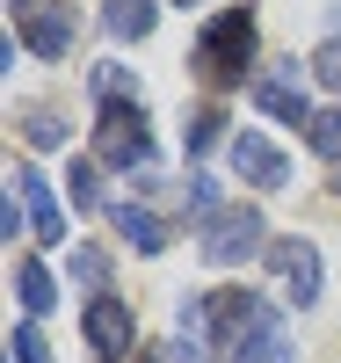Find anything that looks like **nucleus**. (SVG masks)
<instances>
[{"mask_svg": "<svg viewBox=\"0 0 341 363\" xmlns=\"http://www.w3.org/2000/svg\"><path fill=\"white\" fill-rule=\"evenodd\" d=\"M247 58H255V8H225L218 22H203L189 66H196V80H211V87H240V80H247Z\"/></svg>", "mask_w": 341, "mask_h": 363, "instance_id": "nucleus-1", "label": "nucleus"}, {"mask_svg": "<svg viewBox=\"0 0 341 363\" xmlns=\"http://www.w3.org/2000/svg\"><path fill=\"white\" fill-rule=\"evenodd\" d=\"M196 247H203V262L240 269L247 255H262V247H269V225H262V211H255V203H233V211H218V218H203Z\"/></svg>", "mask_w": 341, "mask_h": 363, "instance_id": "nucleus-2", "label": "nucleus"}, {"mask_svg": "<svg viewBox=\"0 0 341 363\" xmlns=\"http://www.w3.org/2000/svg\"><path fill=\"white\" fill-rule=\"evenodd\" d=\"M95 160L102 167H145L152 160V124L138 102H109L95 116Z\"/></svg>", "mask_w": 341, "mask_h": 363, "instance_id": "nucleus-3", "label": "nucleus"}, {"mask_svg": "<svg viewBox=\"0 0 341 363\" xmlns=\"http://www.w3.org/2000/svg\"><path fill=\"white\" fill-rule=\"evenodd\" d=\"M269 269H276V284H284V298H291L298 313H305V306L320 298V247H313L305 233L276 240V247H269Z\"/></svg>", "mask_w": 341, "mask_h": 363, "instance_id": "nucleus-4", "label": "nucleus"}, {"mask_svg": "<svg viewBox=\"0 0 341 363\" xmlns=\"http://www.w3.org/2000/svg\"><path fill=\"white\" fill-rule=\"evenodd\" d=\"M15 22H22V44L37 58H66L73 51V8L66 0H15Z\"/></svg>", "mask_w": 341, "mask_h": 363, "instance_id": "nucleus-5", "label": "nucleus"}, {"mask_svg": "<svg viewBox=\"0 0 341 363\" xmlns=\"http://www.w3.org/2000/svg\"><path fill=\"white\" fill-rule=\"evenodd\" d=\"M80 327H87V349H95V363H123V356H131V342H138V320H131V306H116L109 291H102L95 306L80 313Z\"/></svg>", "mask_w": 341, "mask_h": 363, "instance_id": "nucleus-6", "label": "nucleus"}, {"mask_svg": "<svg viewBox=\"0 0 341 363\" xmlns=\"http://www.w3.org/2000/svg\"><path fill=\"white\" fill-rule=\"evenodd\" d=\"M233 174L240 182H255V189H284V182H291V160L284 153H276V145L269 138H233Z\"/></svg>", "mask_w": 341, "mask_h": 363, "instance_id": "nucleus-7", "label": "nucleus"}, {"mask_svg": "<svg viewBox=\"0 0 341 363\" xmlns=\"http://www.w3.org/2000/svg\"><path fill=\"white\" fill-rule=\"evenodd\" d=\"M15 189H22V203H29V233H37L44 247H51V240H66V211H58L51 182H44L37 167H22V174H15Z\"/></svg>", "mask_w": 341, "mask_h": 363, "instance_id": "nucleus-8", "label": "nucleus"}, {"mask_svg": "<svg viewBox=\"0 0 341 363\" xmlns=\"http://www.w3.org/2000/svg\"><path fill=\"white\" fill-rule=\"evenodd\" d=\"M233 363H291V327H284V313H262Z\"/></svg>", "mask_w": 341, "mask_h": 363, "instance_id": "nucleus-9", "label": "nucleus"}, {"mask_svg": "<svg viewBox=\"0 0 341 363\" xmlns=\"http://www.w3.org/2000/svg\"><path fill=\"white\" fill-rule=\"evenodd\" d=\"M255 109L276 116V124H298V131H313V116H320V109H305V95L284 87V80H255Z\"/></svg>", "mask_w": 341, "mask_h": 363, "instance_id": "nucleus-10", "label": "nucleus"}, {"mask_svg": "<svg viewBox=\"0 0 341 363\" xmlns=\"http://www.w3.org/2000/svg\"><path fill=\"white\" fill-rule=\"evenodd\" d=\"M152 15H160V0H102V29L123 37V44L152 37Z\"/></svg>", "mask_w": 341, "mask_h": 363, "instance_id": "nucleus-11", "label": "nucleus"}, {"mask_svg": "<svg viewBox=\"0 0 341 363\" xmlns=\"http://www.w3.org/2000/svg\"><path fill=\"white\" fill-rule=\"evenodd\" d=\"M109 218H116V233H123V240H131V247H138V255H160V247H167V218H152V211H145V203H116V211H109Z\"/></svg>", "mask_w": 341, "mask_h": 363, "instance_id": "nucleus-12", "label": "nucleus"}, {"mask_svg": "<svg viewBox=\"0 0 341 363\" xmlns=\"http://www.w3.org/2000/svg\"><path fill=\"white\" fill-rule=\"evenodd\" d=\"M15 291H22V313H51V277H44V262H15Z\"/></svg>", "mask_w": 341, "mask_h": 363, "instance_id": "nucleus-13", "label": "nucleus"}, {"mask_svg": "<svg viewBox=\"0 0 341 363\" xmlns=\"http://www.w3.org/2000/svg\"><path fill=\"white\" fill-rule=\"evenodd\" d=\"M15 124H22V138H29V145H37V153H51V145H66V124H58V116H51V109H22V116H15Z\"/></svg>", "mask_w": 341, "mask_h": 363, "instance_id": "nucleus-14", "label": "nucleus"}, {"mask_svg": "<svg viewBox=\"0 0 341 363\" xmlns=\"http://www.w3.org/2000/svg\"><path fill=\"white\" fill-rule=\"evenodd\" d=\"M66 196H73V211H95L102 203V160H80L73 182H66Z\"/></svg>", "mask_w": 341, "mask_h": 363, "instance_id": "nucleus-15", "label": "nucleus"}, {"mask_svg": "<svg viewBox=\"0 0 341 363\" xmlns=\"http://www.w3.org/2000/svg\"><path fill=\"white\" fill-rule=\"evenodd\" d=\"M305 138H313V153H320V160H334V167H341V109H320Z\"/></svg>", "mask_w": 341, "mask_h": 363, "instance_id": "nucleus-16", "label": "nucleus"}, {"mask_svg": "<svg viewBox=\"0 0 341 363\" xmlns=\"http://www.w3.org/2000/svg\"><path fill=\"white\" fill-rule=\"evenodd\" d=\"M73 277L102 298V284H109V255H102V247H73Z\"/></svg>", "mask_w": 341, "mask_h": 363, "instance_id": "nucleus-17", "label": "nucleus"}, {"mask_svg": "<svg viewBox=\"0 0 341 363\" xmlns=\"http://www.w3.org/2000/svg\"><path fill=\"white\" fill-rule=\"evenodd\" d=\"M87 87H95V102L109 109V102L131 95V73H123V66H95V73H87Z\"/></svg>", "mask_w": 341, "mask_h": 363, "instance_id": "nucleus-18", "label": "nucleus"}, {"mask_svg": "<svg viewBox=\"0 0 341 363\" xmlns=\"http://www.w3.org/2000/svg\"><path fill=\"white\" fill-rule=\"evenodd\" d=\"M218 138H225V116H218V109H196V116H189V153H211Z\"/></svg>", "mask_w": 341, "mask_h": 363, "instance_id": "nucleus-19", "label": "nucleus"}, {"mask_svg": "<svg viewBox=\"0 0 341 363\" xmlns=\"http://www.w3.org/2000/svg\"><path fill=\"white\" fill-rule=\"evenodd\" d=\"M8 363H51V349H44V335H37V320H29V327H15Z\"/></svg>", "mask_w": 341, "mask_h": 363, "instance_id": "nucleus-20", "label": "nucleus"}, {"mask_svg": "<svg viewBox=\"0 0 341 363\" xmlns=\"http://www.w3.org/2000/svg\"><path fill=\"white\" fill-rule=\"evenodd\" d=\"M313 80H327V87H334V95H341V37L313 51Z\"/></svg>", "mask_w": 341, "mask_h": 363, "instance_id": "nucleus-21", "label": "nucleus"}, {"mask_svg": "<svg viewBox=\"0 0 341 363\" xmlns=\"http://www.w3.org/2000/svg\"><path fill=\"white\" fill-rule=\"evenodd\" d=\"M181 8H203V0H181Z\"/></svg>", "mask_w": 341, "mask_h": 363, "instance_id": "nucleus-22", "label": "nucleus"}]
</instances>
